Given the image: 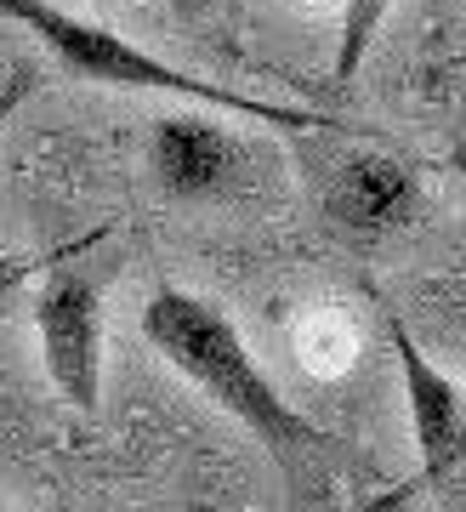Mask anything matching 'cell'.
Listing matches in <instances>:
<instances>
[{
    "instance_id": "6da1fadb",
    "label": "cell",
    "mask_w": 466,
    "mask_h": 512,
    "mask_svg": "<svg viewBox=\"0 0 466 512\" xmlns=\"http://www.w3.org/2000/svg\"><path fill=\"white\" fill-rule=\"evenodd\" d=\"M143 336L171 359L177 376H188L199 393H211V404H222L239 427H251L256 439L268 444V456L285 467L290 484H302L307 467H324V461H330L336 439L319 433V427L268 382V370L251 359L245 336L233 330V319L216 308V302L188 296V291H177V285H160L143 308Z\"/></svg>"
},
{
    "instance_id": "7a4b0ae2",
    "label": "cell",
    "mask_w": 466,
    "mask_h": 512,
    "mask_svg": "<svg viewBox=\"0 0 466 512\" xmlns=\"http://www.w3.org/2000/svg\"><path fill=\"white\" fill-rule=\"evenodd\" d=\"M0 18L23 23L29 35L46 46V52L63 63V74L86 80V86H120V92H171L188 97V103H205V109H228L239 120H256V126H279V131H353L347 120L324 109H296V103H268V97H251L239 86H216V80H199V74H182L160 57H148L143 46H131L126 35H114L108 23L74 18L52 0H0Z\"/></svg>"
},
{
    "instance_id": "3957f363",
    "label": "cell",
    "mask_w": 466,
    "mask_h": 512,
    "mask_svg": "<svg viewBox=\"0 0 466 512\" xmlns=\"http://www.w3.org/2000/svg\"><path fill=\"white\" fill-rule=\"evenodd\" d=\"M143 165L154 188L171 205H228L262 194L273 177L268 148H256L251 137H239L233 126L211 120V114H154L148 120Z\"/></svg>"
},
{
    "instance_id": "277c9868",
    "label": "cell",
    "mask_w": 466,
    "mask_h": 512,
    "mask_svg": "<svg viewBox=\"0 0 466 512\" xmlns=\"http://www.w3.org/2000/svg\"><path fill=\"white\" fill-rule=\"evenodd\" d=\"M35 325L52 387L80 416H97L103 404V279L80 262L52 268L35 296Z\"/></svg>"
},
{
    "instance_id": "5b68a950",
    "label": "cell",
    "mask_w": 466,
    "mask_h": 512,
    "mask_svg": "<svg viewBox=\"0 0 466 512\" xmlns=\"http://www.w3.org/2000/svg\"><path fill=\"white\" fill-rule=\"evenodd\" d=\"M319 205L336 234L381 239L421 211V183L410 165L381 154V148H341V154H330L319 177Z\"/></svg>"
},
{
    "instance_id": "8992f818",
    "label": "cell",
    "mask_w": 466,
    "mask_h": 512,
    "mask_svg": "<svg viewBox=\"0 0 466 512\" xmlns=\"http://www.w3.org/2000/svg\"><path fill=\"white\" fill-rule=\"evenodd\" d=\"M381 330H387V348L398 359L404 399H410V427H415V450H421L415 484L427 490V484H444V478H455L466 467V399H461V387L415 348V336L404 330L398 313H381Z\"/></svg>"
},
{
    "instance_id": "52a82bcc",
    "label": "cell",
    "mask_w": 466,
    "mask_h": 512,
    "mask_svg": "<svg viewBox=\"0 0 466 512\" xmlns=\"http://www.w3.org/2000/svg\"><path fill=\"white\" fill-rule=\"evenodd\" d=\"M359 353H364V330H359V319L347 308H336V302L307 308L302 319H296V359H302L313 376H324V382L347 376V370L359 365Z\"/></svg>"
},
{
    "instance_id": "ba28073f",
    "label": "cell",
    "mask_w": 466,
    "mask_h": 512,
    "mask_svg": "<svg viewBox=\"0 0 466 512\" xmlns=\"http://www.w3.org/2000/svg\"><path fill=\"white\" fill-rule=\"evenodd\" d=\"M398 0H341V35H336V80H353L359 63L376 46V29L387 23Z\"/></svg>"
},
{
    "instance_id": "9c48e42d",
    "label": "cell",
    "mask_w": 466,
    "mask_h": 512,
    "mask_svg": "<svg viewBox=\"0 0 466 512\" xmlns=\"http://www.w3.org/2000/svg\"><path fill=\"white\" fill-rule=\"evenodd\" d=\"M35 86H40V69H35V63H18V69L6 74V86H0V131H6V120L23 109V97L35 92Z\"/></svg>"
},
{
    "instance_id": "30bf717a",
    "label": "cell",
    "mask_w": 466,
    "mask_h": 512,
    "mask_svg": "<svg viewBox=\"0 0 466 512\" xmlns=\"http://www.w3.org/2000/svg\"><path fill=\"white\" fill-rule=\"evenodd\" d=\"M449 165H455V171H461V177H466V137H461V143H455V148H449Z\"/></svg>"
},
{
    "instance_id": "8fae6325",
    "label": "cell",
    "mask_w": 466,
    "mask_h": 512,
    "mask_svg": "<svg viewBox=\"0 0 466 512\" xmlns=\"http://www.w3.org/2000/svg\"><path fill=\"white\" fill-rule=\"evenodd\" d=\"M302 12H324V6H341V0H296Z\"/></svg>"
},
{
    "instance_id": "7c38bea8",
    "label": "cell",
    "mask_w": 466,
    "mask_h": 512,
    "mask_svg": "<svg viewBox=\"0 0 466 512\" xmlns=\"http://www.w3.org/2000/svg\"><path fill=\"white\" fill-rule=\"evenodd\" d=\"M165 6H177V12H188V6H194V0H165Z\"/></svg>"
},
{
    "instance_id": "4fadbf2b",
    "label": "cell",
    "mask_w": 466,
    "mask_h": 512,
    "mask_svg": "<svg viewBox=\"0 0 466 512\" xmlns=\"http://www.w3.org/2000/svg\"><path fill=\"white\" fill-rule=\"evenodd\" d=\"M182 512H211V507H182Z\"/></svg>"
}]
</instances>
